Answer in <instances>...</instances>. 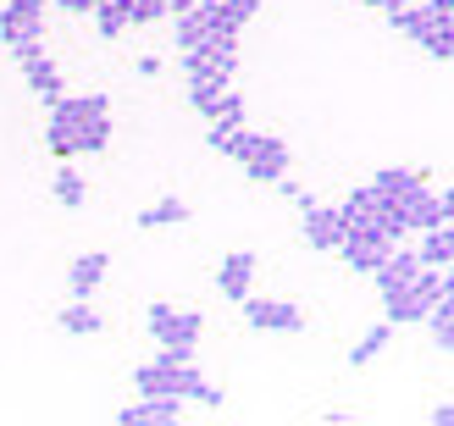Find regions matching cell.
<instances>
[{
  "mask_svg": "<svg viewBox=\"0 0 454 426\" xmlns=\"http://www.w3.org/2000/svg\"><path fill=\"white\" fill-rule=\"evenodd\" d=\"M416 44H421V50L433 56L438 66H449V61H454V22H433V28H427Z\"/></svg>",
  "mask_w": 454,
  "mask_h": 426,
  "instance_id": "cell-22",
  "label": "cell"
},
{
  "mask_svg": "<svg viewBox=\"0 0 454 426\" xmlns=\"http://www.w3.org/2000/svg\"><path fill=\"white\" fill-rule=\"evenodd\" d=\"M421 189H433V177H427V172H411V167H382V172L372 177V194H377V199H399V205H404V199H416Z\"/></svg>",
  "mask_w": 454,
  "mask_h": 426,
  "instance_id": "cell-9",
  "label": "cell"
},
{
  "mask_svg": "<svg viewBox=\"0 0 454 426\" xmlns=\"http://www.w3.org/2000/svg\"><path fill=\"white\" fill-rule=\"evenodd\" d=\"M454 216V194L449 189H421L416 199H404V233H433V228H449Z\"/></svg>",
  "mask_w": 454,
  "mask_h": 426,
  "instance_id": "cell-7",
  "label": "cell"
},
{
  "mask_svg": "<svg viewBox=\"0 0 454 426\" xmlns=\"http://www.w3.org/2000/svg\"><path fill=\"white\" fill-rule=\"evenodd\" d=\"M372 211H377V194H372V183L349 189V199L338 205V216H344V221H360V216H372Z\"/></svg>",
  "mask_w": 454,
  "mask_h": 426,
  "instance_id": "cell-26",
  "label": "cell"
},
{
  "mask_svg": "<svg viewBox=\"0 0 454 426\" xmlns=\"http://www.w3.org/2000/svg\"><path fill=\"white\" fill-rule=\"evenodd\" d=\"M421 321L433 327V344H438V354H454V294L433 299V310H427Z\"/></svg>",
  "mask_w": 454,
  "mask_h": 426,
  "instance_id": "cell-18",
  "label": "cell"
},
{
  "mask_svg": "<svg viewBox=\"0 0 454 426\" xmlns=\"http://www.w3.org/2000/svg\"><path fill=\"white\" fill-rule=\"evenodd\" d=\"M189 399H194V405H206V410H222V405H227V388H222V383H216V388H211V383H200Z\"/></svg>",
  "mask_w": 454,
  "mask_h": 426,
  "instance_id": "cell-27",
  "label": "cell"
},
{
  "mask_svg": "<svg viewBox=\"0 0 454 426\" xmlns=\"http://www.w3.org/2000/svg\"><path fill=\"white\" fill-rule=\"evenodd\" d=\"M239 167L249 172V183H278V177H288V167H294V150H288V139H278V133H261L255 150H249Z\"/></svg>",
  "mask_w": 454,
  "mask_h": 426,
  "instance_id": "cell-5",
  "label": "cell"
},
{
  "mask_svg": "<svg viewBox=\"0 0 454 426\" xmlns=\"http://www.w3.org/2000/svg\"><path fill=\"white\" fill-rule=\"evenodd\" d=\"M51 6H61L67 17H89V12L100 6V0H51Z\"/></svg>",
  "mask_w": 454,
  "mask_h": 426,
  "instance_id": "cell-28",
  "label": "cell"
},
{
  "mask_svg": "<svg viewBox=\"0 0 454 426\" xmlns=\"http://www.w3.org/2000/svg\"><path fill=\"white\" fill-rule=\"evenodd\" d=\"M44 12H51V0H12V6H0V44L12 50L17 66L44 56Z\"/></svg>",
  "mask_w": 454,
  "mask_h": 426,
  "instance_id": "cell-1",
  "label": "cell"
},
{
  "mask_svg": "<svg viewBox=\"0 0 454 426\" xmlns=\"http://www.w3.org/2000/svg\"><path fill=\"white\" fill-rule=\"evenodd\" d=\"M255 266H261V260L249 255V250H233V255L222 260V272H216V288H222V294L239 305V299L249 294V283H255Z\"/></svg>",
  "mask_w": 454,
  "mask_h": 426,
  "instance_id": "cell-11",
  "label": "cell"
},
{
  "mask_svg": "<svg viewBox=\"0 0 454 426\" xmlns=\"http://www.w3.org/2000/svg\"><path fill=\"white\" fill-rule=\"evenodd\" d=\"M388 344H394V321H382V327H372L366 338H360V344L349 349V366H372V360H377V354L388 349Z\"/></svg>",
  "mask_w": 454,
  "mask_h": 426,
  "instance_id": "cell-23",
  "label": "cell"
},
{
  "mask_svg": "<svg viewBox=\"0 0 454 426\" xmlns=\"http://www.w3.org/2000/svg\"><path fill=\"white\" fill-rule=\"evenodd\" d=\"M200 0H167V17H184V12H194Z\"/></svg>",
  "mask_w": 454,
  "mask_h": 426,
  "instance_id": "cell-29",
  "label": "cell"
},
{
  "mask_svg": "<svg viewBox=\"0 0 454 426\" xmlns=\"http://www.w3.org/2000/svg\"><path fill=\"white\" fill-rule=\"evenodd\" d=\"M150 332H155V344H177V349H194V344H200V332H206V316H200V310L150 305Z\"/></svg>",
  "mask_w": 454,
  "mask_h": 426,
  "instance_id": "cell-3",
  "label": "cell"
},
{
  "mask_svg": "<svg viewBox=\"0 0 454 426\" xmlns=\"http://www.w3.org/2000/svg\"><path fill=\"white\" fill-rule=\"evenodd\" d=\"M56 321H61V332H73V338H95V332L106 327V316H100V310L89 305V299H73Z\"/></svg>",
  "mask_w": 454,
  "mask_h": 426,
  "instance_id": "cell-16",
  "label": "cell"
},
{
  "mask_svg": "<svg viewBox=\"0 0 454 426\" xmlns=\"http://www.w3.org/2000/svg\"><path fill=\"white\" fill-rule=\"evenodd\" d=\"M44 150H51L56 161H73V155H78V122L51 117V128H44Z\"/></svg>",
  "mask_w": 454,
  "mask_h": 426,
  "instance_id": "cell-21",
  "label": "cell"
},
{
  "mask_svg": "<svg viewBox=\"0 0 454 426\" xmlns=\"http://www.w3.org/2000/svg\"><path fill=\"white\" fill-rule=\"evenodd\" d=\"M200 22H206V34H222V39H239L249 22L261 17V0H200Z\"/></svg>",
  "mask_w": 454,
  "mask_h": 426,
  "instance_id": "cell-4",
  "label": "cell"
},
{
  "mask_svg": "<svg viewBox=\"0 0 454 426\" xmlns=\"http://www.w3.org/2000/svg\"><path fill=\"white\" fill-rule=\"evenodd\" d=\"M106 266H111L106 250H89V255H78L73 266H67V288H73V299H89V294H95V288L106 283Z\"/></svg>",
  "mask_w": 454,
  "mask_h": 426,
  "instance_id": "cell-12",
  "label": "cell"
},
{
  "mask_svg": "<svg viewBox=\"0 0 454 426\" xmlns=\"http://www.w3.org/2000/svg\"><path fill=\"white\" fill-rule=\"evenodd\" d=\"M177 66L184 78H216V83H233L239 73V39H222V34H206L194 50H177Z\"/></svg>",
  "mask_w": 454,
  "mask_h": 426,
  "instance_id": "cell-2",
  "label": "cell"
},
{
  "mask_svg": "<svg viewBox=\"0 0 454 426\" xmlns=\"http://www.w3.org/2000/svg\"><path fill=\"white\" fill-rule=\"evenodd\" d=\"M338 255H344V266H349V272H377V266H382V255H388V244H366V238H344V244H338Z\"/></svg>",
  "mask_w": 454,
  "mask_h": 426,
  "instance_id": "cell-17",
  "label": "cell"
},
{
  "mask_svg": "<svg viewBox=\"0 0 454 426\" xmlns=\"http://www.w3.org/2000/svg\"><path fill=\"white\" fill-rule=\"evenodd\" d=\"M89 17H95L100 39H122V34L133 28V22H128V0H100V6L89 12Z\"/></svg>",
  "mask_w": 454,
  "mask_h": 426,
  "instance_id": "cell-20",
  "label": "cell"
},
{
  "mask_svg": "<svg viewBox=\"0 0 454 426\" xmlns=\"http://www.w3.org/2000/svg\"><path fill=\"white\" fill-rule=\"evenodd\" d=\"M305 216V244H310V250H338V238H344V216H338V211H327V205H305L300 211Z\"/></svg>",
  "mask_w": 454,
  "mask_h": 426,
  "instance_id": "cell-10",
  "label": "cell"
},
{
  "mask_svg": "<svg viewBox=\"0 0 454 426\" xmlns=\"http://www.w3.org/2000/svg\"><path fill=\"white\" fill-rule=\"evenodd\" d=\"M51 117H61V122L111 117V100H106V95H61V100H51Z\"/></svg>",
  "mask_w": 454,
  "mask_h": 426,
  "instance_id": "cell-14",
  "label": "cell"
},
{
  "mask_svg": "<svg viewBox=\"0 0 454 426\" xmlns=\"http://www.w3.org/2000/svg\"><path fill=\"white\" fill-rule=\"evenodd\" d=\"M184 221H189V205L167 194V199H155L150 211H139V216H133V228H139V233H161V228H184Z\"/></svg>",
  "mask_w": 454,
  "mask_h": 426,
  "instance_id": "cell-13",
  "label": "cell"
},
{
  "mask_svg": "<svg viewBox=\"0 0 454 426\" xmlns=\"http://www.w3.org/2000/svg\"><path fill=\"white\" fill-rule=\"evenodd\" d=\"M244 321L255 327V332H305V310L300 305H288V299H255V294H244Z\"/></svg>",
  "mask_w": 454,
  "mask_h": 426,
  "instance_id": "cell-6",
  "label": "cell"
},
{
  "mask_svg": "<svg viewBox=\"0 0 454 426\" xmlns=\"http://www.w3.org/2000/svg\"><path fill=\"white\" fill-rule=\"evenodd\" d=\"M22 78H28V89L51 105V100H61L67 89H61V73H56V61L51 56H34V61H22Z\"/></svg>",
  "mask_w": 454,
  "mask_h": 426,
  "instance_id": "cell-15",
  "label": "cell"
},
{
  "mask_svg": "<svg viewBox=\"0 0 454 426\" xmlns=\"http://www.w3.org/2000/svg\"><path fill=\"white\" fill-rule=\"evenodd\" d=\"M421 266H438V272H449L454 266V233L449 228H433V233H421V250H416Z\"/></svg>",
  "mask_w": 454,
  "mask_h": 426,
  "instance_id": "cell-19",
  "label": "cell"
},
{
  "mask_svg": "<svg viewBox=\"0 0 454 426\" xmlns=\"http://www.w3.org/2000/svg\"><path fill=\"white\" fill-rule=\"evenodd\" d=\"M111 144V117H89L78 122V155H100Z\"/></svg>",
  "mask_w": 454,
  "mask_h": 426,
  "instance_id": "cell-24",
  "label": "cell"
},
{
  "mask_svg": "<svg viewBox=\"0 0 454 426\" xmlns=\"http://www.w3.org/2000/svg\"><path fill=\"white\" fill-rule=\"evenodd\" d=\"M56 199H61L67 211H83V199H89V183H83V177H78L73 167H61V172H56Z\"/></svg>",
  "mask_w": 454,
  "mask_h": 426,
  "instance_id": "cell-25",
  "label": "cell"
},
{
  "mask_svg": "<svg viewBox=\"0 0 454 426\" xmlns=\"http://www.w3.org/2000/svg\"><path fill=\"white\" fill-rule=\"evenodd\" d=\"M184 415V399L172 393H139V405H122L117 410V426H172Z\"/></svg>",
  "mask_w": 454,
  "mask_h": 426,
  "instance_id": "cell-8",
  "label": "cell"
}]
</instances>
